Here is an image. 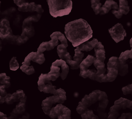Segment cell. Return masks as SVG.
Returning <instances> with one entry per match:
<instances>
[{
    "label": "cell",
    "instance_id": "obj_1",
    "mask_svg": "<svg viewBox=\"0 0 132 119\" xmlns=\"http://www.w3.org/2000/svg\"><path fill=\"white\" fill-rule=\"evenodd\" d=\"M109 100L105 92L96 90L92 91L89 95H86L79 102L76 111L79 114H81L87 110L95 111L99 119H107L108 115L105 112Z\"/></svg>",
    "mask_w": 132,
    "mask_h": 119
},
{
    "label": "cell",
    "instance_id": "obj_2",
    "mask_svg": "<svg viewBox=\"0 0 132 119\" xmlns=\"http://www.w3.org/2000/svg\"><path fill=\"white\" fill-rule=\"evenodd\" d=\"M64 33L72 45L77 47L91 38L93 31L86 20L79 19L67 23L64 27Z\"/></svg>",
    "mask_w": 132,
    "mask_h": 119
},
{
    "label": "cell",
    "instance_id": "obj_3",
    "mask_svg": "<svg viewBox=\"0 0 132 119\" xmlns=\"http://www.w3.org/2000/svg\"><path fill=\"white\" fill-rule=\"evenodd\" d=\"M79 76L84 78L98 81L100 77L106 72L104 62L97 60L94 57L89 55L79 65Z\"/></svg>",
    "mask_w": 132,
    "mask_h": 119
},
{
    "label": "cell",
    "instance_id": "obj_4",
    "mask_svg": "<svg viewBox=\"0 0 132 119\" xmlns=\"http://www.w3.org/2000/svg\"><path fill=\"white\" fill-rule=\"evenodd\" d=\"M49 11L55 18L69 14L72 9V0H47Z\"/></svg>",
    "mask_w": 132,
    "mask_h": 119
},
{
    "label": "cell",
    "instance_id": "obj_5",
    "mask_svg": "<svg viewBox=\"0 0 132 119\" xmlns=\"http://www.w3.org/2000/svg\"><path fill=\"white\" fill-rule=\"evenodd\" d=\"M65 92L61 88L57 89L53 96L48 97L44 99L41 104L44 113L48 115L50 110L58 104H63L66 100Z\"/></svg>",
    "mask_w": 132,
    "mask_h": 119
},
{
    "label": "cell",
    "instance_id": "obj_6",
    "mask_svg": "<svg viewBox=\"0 0 132 119\" xmlns=\"http://www.w3.org/2000/svg\"><path fill=\"white\" fill-rule=\"evenodd\" d=\"M69 70V66L65 61L62 59L56 60L53 62L47 76L51 81L56 80L59 76L62 80H64L68 74Z\"/></svg>",
    "mask_w": 132,
    "mask_h": 119
},
{
    "label": "cell",
    "instance_id": "obj_7",
    "mask_svg": "<svg viewBox=\"0 0 132 119\" xmlns=\"http://www.w3.org/2000/svg\"><path fill=\"white\" fill-rule=\"evenodd\" d=\"M119 58L111 57L107 63V73L100 77V82H108L114 81L118 75Z\"/></svg>",
    "mask_w": 132,
    "mask_h": 119
},
{
    "label": "cell",
    "instance_id": "obj_8",
    "mask_svg": "<svg viewBox=\"0 0 132 119\" xmlns=\"http://www.w3.org/2000/svg\"><path fill=\"white\" fill-rule=\"evenodd\" d=\"M130 100L124 98H120L116 100L108 113L107 119H117L121 109L124 110L128 108Z\"/></svg>",
    "mask_w": 132,
    "mask_h": 119
},
{
    "label": "cell",
    "instance_id": "obj_9",
    "mask_svg": "<svg viewBox=\"0 0 132 119\" xmlns=\"http://www.w3.org/2000/svg\"><path fill=\"white\" fill-rule=\"evenodd\" d=\"M48 116L53 119H71V110L61 104H59L50 110Z\"/></svg>",
    "mask_w": 132,
    "mask_h": 119
},
{
    "label": "cell",
    "instance_id": "obj_10",
    "mask_svg": "<svg viewBox=\"0 0 132 119\" xmlns=\"http://www.w3.org/2000/svg\"><path fill=\"white\" fill-rule=\"evenodd\" d=\"M38 87L40 92L54 94L56 91V87L53 86L48 78L47 74H41L38 81Z\"/></svg>",
    "mask_w": 132,
    "mask_h": 119
},
{
    "label": "cell",
    "instance_id": "obj_11",
    "mask_svg": "<svg viewBox=\"0 0 132 119\" xmlns=\"http://www.w3.org/2000/svg\"><path fill=\"white\" fill-rule=\"evenodd\" d=\"M29 114L26 111V103L20 102L10 113L8 119H29Z\"/></svg>",
    "mask_w": 132,
    "mask_h": 119
},
{
    "label": "cell",
    "instance_id": "obj_12",
    "mask_svg": "<svg viewBox=\"0 0 132 119\" xmlns=\"http://www.w3.org/2000/svg\"><path fill=\"white\" fill-rule=\"evenodd\" d=\"M51 40L47 42H43L39 45L37 52L43 53L45 50H51L59 44V31L54 32L50 36Z\"/></svg>",
    "mask_w": 132,
    "mask_h": 119
},
{
    "label": "cell",
    "instance_id": "obj_13",
    "mask_svg": "<svg viewBox=\"0 0 132 119\" xmlns=\"http://www.w3.org/2000/svg\"><path fill=\"white\" fill-rule=\"evenodd\" d=\"M108 31L112 39L116 43H118L123 40L126 36V30L120 23L116 24L113 27L109 29Z\"/></svg>",
    "mask_w": 132,
    "mask_h": 119
},
{
    "label": "cell",
    "instance_id": "obj_14",
    "mask_svg": "<svg viewBox=\"0 0 132 119\" xmlns=\"http://www.w3.org/2000/svg\"><path fill=\"white\" fill-rule=\"evenodd\" d=\"M18 10L20 12L35 13L39 14H42L44 10L41 5L36 4L34 2H26L18 7Z\"/></svg>",
    "mask_w": 132,
    "mask_h": 119
},
{
    "label": "cell",
    "instance_id": "obj_15",
    "mask_svg": "<svg viewBox=\"0 0 132 119\" xmlns=\"http://www.w3.org/2000/svg\"><path fill=\"white\" fill-rule=\"evenodd\" d=\"M26 99L24 92L22 90H18L12 94L8 93L5 98V103L7 105H12L14 103L20 102L26 103Z\"/></svg>",
    "mask_w": 132,
    "mask_h": 119
},
{
    "label": "cell",
    "instance_id": "obj_16",
    "mask_svg": "<svg viewBox=\"0 0 132 119\" xmlns=\"http://www.w3.org/2000/svg\"><path fill=\"white\" fill-rule=\"evenodd\" d=\"M119 6L117 10H112V13L114 14L116 18H121L123 14H127L129 11V6L127 0H119Z\"/></svg>",
    "mask_w": 132,
    "mask_h": 119
},
{
    "label": "cell",
    "instance_id": "obj_17",
    "mask_svg": "<svg viewBox=\"0 0 132 119\" xmlns=\"http://www.w3.org/2000/svg\"><path fill=\"white\" fill-rule=\"evenodd\" d=\"M75 55L73 57V59L70 60L67 62V63L69 64L71 66V69L73 70H76L79 68V65L82 62V58L84 56V54L79 50H74Z\"/></svg>",
    "mask_w": 132,
    "mask_h": 119
},
{
    "label": "cell",
    "instance_id": "obj_18",
    "mask_svg": "<svg viewBox=\"0 0 132 119\" xmlns=\"http://www.w3.org/2000/svg\"><path fill=\"white\" fill-rule=\"evenodd\" d=\"M25 60L33 61L39 64H43L45 61V57L43 53L38 52H31L29 53L25 58Z\"/></svg>",
    "mask_w": 132,
    "mask_h": 119
},
{
    "label": "cell",
    "instance_id": "obj_19",
    "mask_svg": "<svg viewBox=\"0 0 132 119\" xmlns=\"http://www.w3.org/2000/svg\"><path fill=\"white\" fill-rule=\"evenodd\" d=\"M68 45H66L63 44H60L58 45L57 48V52L58 55V56L64 61L67 62L70 60L72 59V57L68 53L67 50Z\"/></svg>",
    "mask_w": 132,
    "mask_h": 119
},
{
    "label": "cell",
    "instance_id": "obj_20",
    "mask_svg": "<svg viewBox=\"0 0 132 119\" xmlns=\"http://www.w3.org/2000/svg\"><path fill=\"white\" fill-rule=\"evenodd\" d=\"M95 55L94 57L97 60L104 62L105 60V50L104 46L101 42H98L94 47Z\"/></svg>",
    "mask_w": 132,
    "mask_h": 119
},
{
    "label": "cell",
    "instance_id": "obj_21",
    "mask_svg": "<svg viewBox=\"0 0 132 119\" xmlns=\"http://www.w3.org/2000/svg\"><path fill=\"white\" fill-rule=\"evenodd\" d=\"M98 40L96 39H93L91 41H86L76 47V49L80 52L85 51L88 52L92 50L95 47L96 43L98 42Z\"/></svg>",
    "mask_w": 132,
    "mask_h": 119
},
{
    "label": "cell",
    "instance_id": "obj_22",
    "mask_svg": "<svg viewBox=\"0 0 132 119\" xmlns=\"http://www.w3.org/2000/svg\"><path fill=\"white\" fill-rule=\"evenodd\" d=\"M102 15L107 14L111 9L117 10L119 9V6L117 2L113 0H107L105 4L102 6Z\"/></svg>",
    "mask_w": 132,
    "mask_h": 119
},
{
    "label": "cell",
    "instance_id": "obj_23",
    "mask_svg": "<svg viewBox=\"0 0 132 119\" xmlns=\"http://www.w3.org/2000/svg\"><path fill=\"white\" fill-rule=\"evenodd\" d=\"M0 33L3 35H6L12 33V30L10 25V22L8 19L3 18L1 20Z\"/></svg>",
    "mask_w": 132,
    "mask_h": 119
},
{
    "label": "cell",
    "instance_id": "obj_24",
    "mask_svg": "<svg viewBox=\"0 0 132 119\" xmlns=\"http://www.w3.org/2000/svg\"><path fill=\"white\" fill-rule=\"evenodd\" d=\"M18 36L19 35H14L13 34V33L6 35H3L0 33V39L3 44H6L8 43L15 45Z\"/></svg>",
    "mask_w": 132,
    "mask_h": 119
},
{
    "label": "cell",
    "instance_id": "obj_25",
    "mask_svg": "<svg viewBox=\"0 0 132 119\" xmlns=\"http://www.w3.org/2000/svg\"><path fill=\"white\" fill-rule=\"evenodd\" d=\"M119 60L123 65H128L127 62L132 63V48L130 50L122 52L119 57Z\"/></svg>",
    "mask_w": 132,
    "mask_h": 119
},
{
    "label": "cell",
    "instance_id": "obj_26",
    "mask_svg": "<svg viewBox=\"0 0 132 119\" xmlns=\"http://www.w3.org/2000/svg\"><path fill=\"white\" fill-rule=\"evenodd\" d=\"M101 0H91V8L93 9L95 14L102 15V10L101 9L102 4L100 3Z\"/></svg>",
    "mask_w": 132,
    "mask_h": 119
},
{
    "label": "cell",
    "instance_id": "obj_27",
    "mask_svg": "<svg viewBox=\"0 0 132 119\" xmlns=\"http://www.w3.org/2000/svg\"><path fill=\"white\" fill-rule=\"evenodd\" d=\"M10 78L5 73L0 74V86H5L7 89L10 86Z\"/></svg>",
    "mask_w": 132,
    "mask_h": 119
},
{
    "label": "cell",
    "instance_id": "obj_28",
    "mask_svg": "<svg viewBox=\"0 0 132 119\" xmlns=\"http://www.w3.org/2000/svg\"><path fill=\"white\" fill-rule=\"evenodd\" d=\"M22 29V32L21 33V36H24L25 37L28 38V39L32 37L35 35V29L33 26L29 27L23 28Z\"/></svg>",
    "mask_w": 132,
    "mask_h": 119
},
{
    "label": "cell",
    "instance_id": "obj_29",
    "mask_svg": "<svg viewBox=\"0 0 132 119\" xmlns=\"http://www.w3.org/2000/svg\"><path fill=\"white\" fill-rule=\"evenodd\" d=\"M20 69L22 72L25 73L26 74L30 75L33 74L35 72L34 66L31 65H27L26 64H23L20 67Z\"/></svg>",
    "mask_w": 132,
    "mask_h": 119
},
{
    "label": "cell",
    "instance_id": "obj_30",
    "mask_svg": "<svg viewBox=\"0 0 132 119\" xmlns=\"http://www.w3.org/2000/svg\"><path fill=\"white\" fill-rule=\"evenodd\" d=\"M80 115L82 119H99L98 116L94 114L91 110H87Z\"/></svg>",
    "mask_w": 132,
    "mask_h": 119
},
{
    "label": "cell",
    "instance_id": "obj_31",
    "mask_svg": "<svg viewBox=\"0 0 132 119\" xmlns=\"http://www.w3.org/2000/svg\"><path fill=\"white\" fill-rule=\"evenodd\" d=\"M5 86H0V104L5 103V98L8 94Z\"/></svg>",
    "mask_w": 132,
    "mask_h": 119
},
{
    "label": "cell",
    "instance_id": "obj_32",
    "mask_svg": "<svg viewBox=\"0 0 132 119\" xmlns=\"http://www.w3.org/2000/svg\"><path fill=\"white\" fill-rule=\"evenodd\" d=\"M9 67L12 71H16L19 69V64L15 57H12L10 60L9 62Z\"/></svg>",
    "mask_w": 132,
    "mask_h": 119
},
{
    "label": "cell",
    "instance_id": "obj_33",
    "mask_svg": "<svg viewBox=\"0 0 132 119\" xmlns=\"http://www.w3.org/2000/svg\"><path fill=\"white\" fill-rule=\"evenodd\" d=\"M15 11H16V9L14 7H11L4 11V12L2 13V16L5 15V16L10 17L11 16L10 15L13 14Z\"/></svg>",
    "mask_w": 132,
    "mask_h": 119
},
{
    "label": "cell",
    "instance_id": "obj_34",
    "mask_svg": "<svg viewBox=\"0 0 132 119\" xmlns=\"http://www.w3.org/2000/svg\"><path fill=\"white\" fill-rule=\"evenodd\" d=\"M122 91L123 94L124 95L130 94L132 91V83L123 87L122 89Z\"/></svg>",
    "mask_w": 132,
    "mask_h": 119
},
{
    "label": "cell",
    "instance_id": "obj_35",
    "mask_svg": "<svg viewBox=\"0 0 132 119\" xmlns=\"http://www.w3.org/2000/svg\"><path fill=\"white\" fill-rule=\"evenodd\" d=\"M118 119H132V114L130 113H122L121 116Z\"/></svg>",
    "mask_w": 132,
    "mask_h": 119
},
{
    "label": "cell",
    "instance_id": "obj_36",
    "mask_svg": "<svg viewBox=\"0 0 132 119\" xmlns=\"http://www.w3.org/2000/svg\"><path fill=\"white\" fill-rule=\"evenodd\" d=\"M14 4L18 6H20L24 3L27 2V0H13Z\"/></svg>",
    "mask_w": 132,
    "mask_h": 119
},
{
    "label": "cell",
    "instance_id": "obj_37",
    "mask_svg": "<svg viewBox=\"0 0 132 119\" xmlns=\"http://www.w3.org/2000/svg\"><path fill=\"white\" fill-rule=\"evenodd\" d=\"M0 119H8V117L6 114L0 112Z\"/></svg>",
    "mask_w": 132,
    "mask_h": 119
},
{
    "label": "cell",
    "instance_id": "obj_38",
    "mask_svg": "<svg viewBox=\"0 0 132 119\" xmlns=\"http://www.w3.org/2000/svg\"><path fill=\"white\" fill-rule=\"evenodd\" d=\"M128 108H129L130 109H132V100H130V102Z\"/></svg>",
    "mask_w": 132,
    "mask_h": 119
},
{
    "label": "cell",
    "instance_id": "obj_39",
    "mask_svg": "<svg viewBox=\"0 0 132 119\" xmlns=\"http://www.w3.org/2000/svg\"><path fill=\"white\" fill-rule=\"evenodd\" d=\"M2 45H3V43H2V42L0 39V52L1 51L2 49Z\"/></svg>",
    "mask_w": 132,
    "mask_h": 119
},
{
    "label": "cell",
    "instance_id": "obj_40",
    "mask_svg": "<svg viewBox=\"0 0 132 119\" xmlns=\"http://www.w3.org/2000/svg\"><path fill=\"white\" fill-rule=\"evenodd\" d=\"M129 43H130V47L132 48V38L130 39V41H129Z\"/></svg>",
    "mask_w": 132,
    "mask_h": 119
},
{
    "label": "cell",
    "instance_id": "obj_41",
    "mask_svg": "<svg viewBox=\"0 0 132 119\" xmlns=\"http://www.w3.org/2000/svg\"><path fill=\"white\" fill-rule=\"evenodd\" d=\"M1 2H0V13H1Z\"/></svg>",
    "mask_w": 132,
    "mask_h": 119
},
{
    "label": "cell",
    "instance_id": "obj_42",
    "mask_svg": "<svg viewBox=\"0 0 132 119\" xmlns=\"http://www.w3.org/2000/svg\"><path fill=\"white\" fill-rule=\"evenodd\" d=\"M0 2H1V1H0Z\"/></svg>",
    "mask_w": 132,
    "mask_h": 119
}]
</instances>
